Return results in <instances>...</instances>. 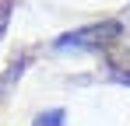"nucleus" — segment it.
Wrapping results in <instances>:
<instances>
[{
    "mask_svg": "<svg viewBox=\"0 0 130 126\" xmlns=\"http://www.w3.org/2000/svg\"><path fill=\"white\" fill-rule=\"evenodd\" d=\"M123 35V28L116 21H102V25H88V28H77L56 42L60 49H112Z\"/></svg>",
    "mask_w": 130,
    "mask_h": 126,
    "instance_id": "obj_1",
    "label": "nucleus"
},
{
    "mask_svg": "<svg viewBox=\"0 0 130 126\" xmlns=\"http://www.w3.org/2000/svg\"><path fill=\"white\" fill-rule=\"evenodd\" d=\"M60 123H63V112H60V109H53V112L39 116V126H60Z\"/></svg>",
    "mask_w": 130,
    "mask_h": 126,
    "instance_id": "obj_3",
    "label": "nucleus"
},
{
    "mask_svg": "<svg viewBox=\"0 0 130 126\" xmlns=\"http://www.w3.org/2000/svg\"><path fill=\"white\" fill-rule=\"evenodd\" d=\"M11 7H14V0H0V35H4V28H7V18H11Z\"/></svg>",
    "mask_w": 130,
    "mask_h": 126,
    "instance_id": "obj_4",
    "label": "nucleus"
},
{
    "mask_svg": "<svg viewBox=\"0 0 130 126\" xmlns=\"http://www.w3.org/2000/svg\"><path fill=\"white\" fill-rule=\"evenodd\" d=\"M109 70H112V77L116 81H127L130 84V53H123V49H109Z\"/></svg>",
    "mask_w": 130,
    "mask_h": 126,
    "instance_id": "obj_2",
    "label": "nucleus"
}]
</instances>
